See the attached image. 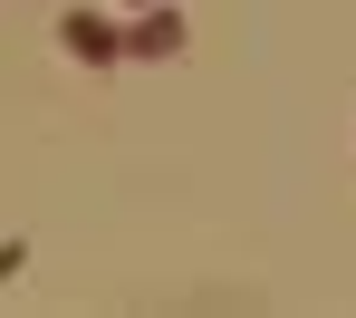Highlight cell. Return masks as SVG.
I'll return each instance as SVG.
<instances>
[{"instance_id":"cell-3","label":"cell","mask_w":356,"mask_h":318,"mask_svg":"<svg viewBox=\"0 0 356 318\" xmlns=\"http://www.w3.org/2000/svg\"><path fill=\"white\" fill-rule=\"evenodd\" d=\"M29 270V241H0V280H19Z\"/></svg>"},{"instance_id":"cell-1","label":"cell","mask_w":356,"mask_h":318,"mask_svg":"<svg viewBox=\"0 0 356 318\" xmlns=\"http://www.w3.org/2000/svg\"><path fill=\"white\" fill-rule=\"evenodd\" d=\"M58 49H67L77 67H116V58H125V29L97 19V10H67V19H58Z\"/></svg>"},{"instance_id":"cell-2","label":"cell","mask_w":356,"mask_h":318,"mask_svg":"<svg viewBox=\"0 0 356 318\" xmlns=\"http://www.w3.org/2000/svg\"><path fill=\"white\" fill-rule=\"evenodd\" d=\"M174 49H183V10L174 0H145L135 29H125V58H174Z\"/></svg>"},{"instance_id":"cell-4","label":"cell","mask_w":356,"mask_h":318,"mask_svg":"<svg viewBox=\"0 0 356 318\" xmlns=\"http://www.w3.org/2000/svg\"><path fill=\"white\" fill-rule=\"evenodd\" d=\"M135 10H145V0H135Z\"/></svg>"}]
</instances>
